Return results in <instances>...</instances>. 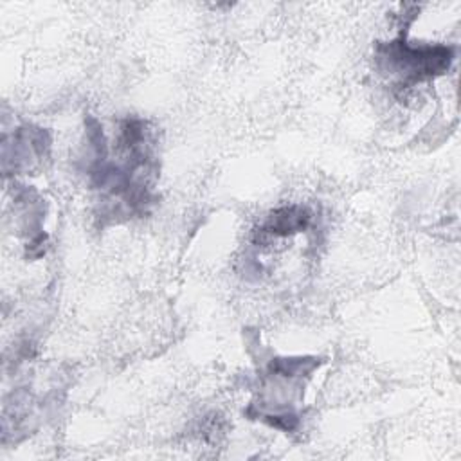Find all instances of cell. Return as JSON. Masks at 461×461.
I'll list each match as a JSON object with an SVG mask.
<instances>
[{
  "mask_svg": "<svg viewBox=\"0 0 461 461\" xmlns=\"http://www.w3.org/2000/svg\"><path fill=\"white\" fill-rule=\"evenodd\" d=\"M389 63H393L405 79L420 81L432 77L436 74H443L448 68L452 59V50L448 47H409L403 41H393L385 47V54Z\"/></svg>",
  "mask_w": 461,
  "mask_h": 461,
  "instance_id": "cell-1",
  "label": "cell"
},
{
  "mask_svg": "<svg viewBox=\"0 0 461 461\" xmlns=\"http://www.w3.org/2000/svg\"><path fill=\"white\" fill-rule=\"evenodd\" d=\"M308 218H310L308 212L301 207H285V209L276 211L270 216L265 229H267V232H272V234L297 232V230L306 227Z\"/></svg>",
  "mask_w": 461,
  "mask_h": 461,
  "instance_id": "cell-2",
  "label": "cell"
}]
</instances>
